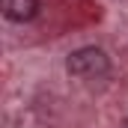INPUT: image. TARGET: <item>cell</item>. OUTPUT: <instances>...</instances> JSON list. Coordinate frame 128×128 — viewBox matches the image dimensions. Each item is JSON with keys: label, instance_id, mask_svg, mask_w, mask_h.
Here are the masks:
<instances>
[{"label": "cell", "instance_id": "1", "mask_svg": "<svg viewBox=\"0 0 128 128\" xmlns=\"http://www.w3.org/2000/svg\"><path fill=\"white\" fill-rule=\"evenodd\" d=\"M66 68L74 78H104L110 72V57L96 45H86V48H78L68 54Z\"/></svg>", "mask_w": 128, "mask_h": 128}, {"label": "cell", "instance_id": "2", "mask_svg": "<svg viewBox=\"0 0 128 128\" xmlns=\"http://www.w3.org/2000/svg\"><path fill=\"white\" fill-rule=\"evenodd\" d=\"M0 6H3V15H6V21H12V24H27L33 21L36 15H39V0H0Z\"/></svg>", "mask_w": 128, "mask_h": 128}]
</instances>
